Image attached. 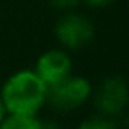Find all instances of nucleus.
Listing matches in <instances>:
<instances>
[{
    "mask_svg": "<svg viewBox=\"0 0 129 129\" xmlns=\"http://www.w3.org/2000/svg\"><path fill=\"white\" fill-rule=\"evenodd\" d=\"M6 115V110H4V104H2V99H0V120H2V117Z\"/></svg>",
    "mask_w": 129,
    "mask_h": 129,
    "instance_id": "obj_10",
    "label": "nucleus"
},
{
    "mask_svg": "<svg viewBox=\"0 0 129 129\" xmlns=\"http://www.w3.org/2000/svg\"><path fill=\"white\" fill-rule=\"evenodd\" d=\"M80 2H83V4L88 6L90 9H103V7L111 6L115 0H80Z\"/></svg>",
    "mask_w": 129,
    "mask_h": 129,
    "instance_id": "obj_9",
    "label": "nucleus"
},
{
    "mask_svg": "<svg viewBox=\"0 0 129 129\" xmlns=\"http://www.w3.org/2000/svg\"><path fill=\"white\" fill-rule=\"evenodd\" d=\"M48 2H50V6H51L53 9L66 13V11H71L73 7H76L80 0H48Z\"/></svg>",
    "mask_w": 129,
    "mask_h": 129,
    "instance_id": "obj_8",
    "label": "nucleus"
},
{
    "mask_svg": "<svg viewBox=\"0 0 129 129\" xmlns=\"http://www.w3.org/2000/svg\"><path fill=\"white\" fill-rule=\"evenodd\" d=\"M94 94V106L101 115L120 117L129 106V81L118 74L104 78Z\"/></svg>",
    "mask_w": 129,
    "mask_h": 129,
    "instance_id": "obj_4",
    "label": "nucleus"
},
{
    "mask_svg": "<svg viewBox=\"0 0 129 129\" xmlns=\"http://www.w3.org/2000/svg\"><path fill=\"white\" fill-rule=\"evenodd\" d=\"M43 120L37 115H20V113H6L0 120V129H41Z\"/></svg>",
    "mask_w": 129,
    "mask_h": 129,
    "instance_id": "obj_6",
    "label": "nucleus"
},
{
    "mask_svg": "<svg viewBox=\"0 0 129 129\" xmlns=\"http://www.w3.org/2000/svg\"><path fill=\"white\" fill-rule=\"evenodd\" d=\"M48 87L34 69H20L13 73L0 88L6 113L37 115L46 104Z\"/></svg>",
    "mask_w": 129,
    "mask_h": 129,
    "instance_id": "obj_1",
    "label": "nucleus"
},
{
    "mask_svg": "<svg viewBox=\"0 0 129 129\" xmlns=\"http://www.w3.org/2000/svg\"><path fill=\"white\" fill-rule=\"evenodd\" d=\"M92 83L80 74H69L55 85L48 87L46 104L58 111H73L92 97Z\"/></svg>",
    "mask_w": 129,
    "mask_h": 129,
    "instance_id": "obj_2",
    "label": "nucleus"
},
{
    "mask_svg": "<svg viewBox=\"0 0 129 129\" xmlns=\"http://www.w3.org/2000/svg\"><path fill=\"white\" fill-rule=\"evenodd\" d=\"M78 129H122L117 120L113 117H106V115H94V117H88L85 120L80 122Z\"/></svg>",
    "mask_w": 129,
    "mask_h": 129,
    "instance_id": "obj_7",
    "label": "nucleus"
},
{
    "mask_svg": "<svg viewBox=\"0 0 129 129\" xmlns=\"http://www.w3.org/2000/svg\"><path fill=\"white\" fill-rule=\"evenodd\" d=\"M34 71L46 83V87H50L73 73V58L67 50L53 48L39 55V58L36 60Z\"/></svg>",
    "mask_w": 129,
    "mask_h": 129,
    "instance_id": "obj_5",
    "label": "nucleus"
},
{
    "mask_svg": "<svg viewBox=\"0 0 129 129\" xmlns=\"http://www.w3.org/2000/svg\"><path fill=\"white\" fill-rule=\"evenodd\" d=\"M53 34L64 50L78 51L92 43V39L95 36V27L85 14H80L74 11H66L55 21Z\"/></svg>",
    "mask_w": 129,
    "mask_h": 129,
    "instance_id": "obj_3",
    "label": "nucleus"
}]
</instances>
